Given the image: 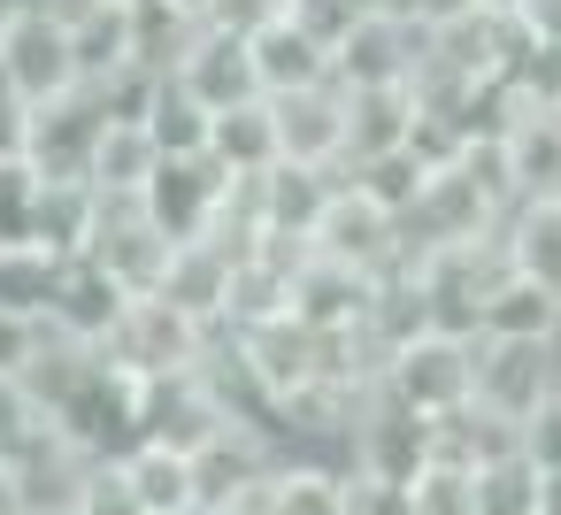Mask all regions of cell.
Here are the masks:
<instances>
[{"label":"cell","instance_id":"836d02e7","mask_svg":"<svg viewBox=\"0 0 561 515\" xmlns=\"http://www.w3.org/2000/svg\"><path fill=\"white\" fill-rule=\"evenodd\" d=\"M39 415H47V408H39V400H32L16 377H0V469L16 461V446L32 438V423H39Z\"/></svg>","mask_w":561,"mask_h":515},{"label":"cell","instance_id":"5bb4252c","mask_svg":"<svg viewBox=\"0 0 561 515\" xmlns=\"http://www.w3.org/2000/svg\"><path fill=\"white\" fill-rule=\"evenodd\" d=\"M170 78H185L208 108L262 101V78H254V47H247V32H239V24H216V16H201V32L185 39V55H178Z\"/></svg>","mask_w":561,"mask_h":515},{"label":"cell","instance_id":"7c38bea8","mask_svg":"<svg viewBox=\"0 0 561 515\" xmlns=\"http://www.w3.org/2000/svg\"><path fill=\"white\" fill-rule=\"evenodd\" d=\"M224 193H231V170H224L216 154H170V162L147 178V208H154V224H162L170 239L216 231Z\"/></svg>","mask_w":561,"mask_h":515},{"label":"cell","instance_id":"d4e9b609","mask_svg":"<svg viewBox=\"0 0 561 515\" xmlns=\"http://www.w3.org/2000/svg\"><path fill=\"white\" fill-rule=\"evenodd\" d=\"M124 477H131V492H139L147 515H162V507H193V500H201L193 454H185V446H162V438H139V446L124 454Z\"/></svg>","mask_w":561,"mask_h":515},{"label":"cell","instance_id":"d6986e66","mask_svg":"<svg viewBox=\"0 0 561 515\" xmlns=\"http://www.w3.org/2000/svg\"><path fill=\"white\" fill-rule=\"evenodd\" d=\"M247 47H254V78H262V93H293V85L331 78V47H323L316 32H300L285 9H277L270 24H254Z\"/></svg>","mask_w":561,"mask_h":515},{"label":"cell","instance_id":"d6a6232c","mask_svg":"<svg viewBox=\"0 0 561 515\" xmlns=\"http://www.w3.org/2000/svg\"><path fill=\"white\" fill-rule=\"evenodd\" d=\"M369 9V0H285V16L300 24V32H316L323 47H339L346 32H354V16Z\"/></svg>","mask_w":561,"mask_h":515},{"label":"cell","instance_id":"1f68e13d","mask_svg":"<svg viewBox=\"0 0 561 515\" xmlns=\"http://www.w3.org/2000/svg\"><path fill=\"white\" fill-rule=\"evenodd\" d=\"M70 515H147V507H139V492H131V477H124V454H101V461L85 469V484H78Z\"/></svg>","mask_w":561,"mask_h":515},{"label":"cell","instance_id":"44dd1931","mask_svg":"<svg viewBox=\"0 0 561 515\" xmlns=\"http://www.w3.org/2000/svg\"><path fill=\"white\" fill-rule=\"evenodd\" d=\"M62 262H70V254H55V247H39V239H9V247H0V316L47 323Z\"/></svg>","mask_w":561,"mask_h":515},{"label":"cell","instance_id":"8fae6325","mask_svg":"<svg viewBox=\"0 0 561 515\" xmlns=\"http://www.w3.org/2000/svg\"><path fill=\"white\" fill-rule=\"evenodd\" d=\"M101 131H108V108H101V93H93V85H70L62 101L32 108L24 154L39 162V178H85V162H93Z\"/></svg>","mask_w":561,"mask_h":515},{"label":"cell","instance_id":"f546056e","mask_svg":"<svg viewBox=\"0 0 561 515\" xmlns=\"http://www.w3.org/2000/svg\"><path fill=\"white\" fill-rule=\"evenodd\" d=\"M408 515H477V469L431 454V461L408 477Z\"/></svg>","mask_w":561,"mask_h":515},{"label":"cell","instance_id":"52a82bcc","mask_svg":"<svg viewBox=\"0 0 561 515\" xmlns=\"http://www.w3.org/2000/svg\"><path fill=\"white\" fill-rule=\"evenodd\" d=\"M270 116H277V162L346 170V85H339V78L270 93Z\"/></svg>","mask_w":561,"mask_h":515},{"label":"cell","instance_id":"3957f363","mask_svg":"<svg viewBox=\"0 0 561 515\" xmlns=\"http://www.w3.org/2000/svg\"><path fill=\"white\" fill-rule=\"evenodd\" d=\"M85 254H93L124 293H154V285H162V270H170V254H178V239L154 224L147 193H101Z\"/></svg>","mask_w":561,"mask_h":515},{"label":"cell","instance_id":"277c9868","mask_svg":"<svg viewBox=\"0 0 561 515\" xmlns=\"http://www.w3.org/2000/svg\"><path fill=\"white\" fill-rule=\"evenodd\" d=\"M561 392V354L553 339H477V408L523 431L546 400Z\"/></svg>","mask_w":561,"mask_h":515},{"label":"cell","instance_id":"74e56055","mask_svg":"<svg viewBox=\"0 0 561 515\" xmlns=\"http://www.w3.org/2000/svg\"><path fill=\"white\" fill-rule=\"evenodd\" d=\"M162 515H216V507H208V500H193V507H162Z\"/></svg>","mask_w":561,"mask_h":515},{"label":"cell","instance_id":"7402d4cb","mask_svg":"<svg viewBox=\"0 0 561 515\" xmlns=\"http://www.w3.org/2000/svg\"><path fill=\"white\" fill-rule=\"evenodd\" d=\"M208 154H216L231 178H262V170H277V116H270V93H262V101H239V108H216Z\"/></svg>","mask_w":561,"mask_h":515},{"label":"cell","instance_id":"ffe728a7","mask_svg":"<svg viewBox=\"0 0 561 515\" xmlns=\"http://www.w3.org/2000/svg\"><path fill=\"white\" fill-rule=\"evenodd\" d=\"M553 331H561V293L523 270H507L477 308V339H553Z\"/></svg>","mask_w":561,"mask_h":515},{"label":"cell","instance_id":"603a6c76","mask_svg":"<svg viewBox=\"0 0 561 515\" xmlns=\"http://www.w3.org/2000/svg\"><path fill=\"white\" fill-rule=\"evenodd\" d=\"M154 170H162V147L147 139V124H139V116H108L101 147H93V162H85V185H93V193H147Z\"/></svg>","mask_w":561,"mask_h":515},{"label":"cell","instance_id":"cb8c5ba5","mask_svg":"<svg viewBox=\"0 0 561 515\" xmlns=\"http://www.w3.org/2000/svg\"><path fill=\"white\" fill-rule=\"evenodd\" d=\"M147 139L162 147V162L170 154H208V131H216V108L185 85V78H154V101H147Z\"/></svg>","mask_w":561,"mask_h":515},{"label":"cell","instance_id":"7a4b0ae2","mask_svg":"<svg viewBox=\"0 0 561 515\" xmlns=\"http://www.w3.org/2000/svg\"><path fill=\"white\" fill-rule=\"evenodd\" d=\"M377 385H385L392 400H408L415 415H446V408L477 400V339H469V331L423 323L415 339L392 346V362H385Z\"/></svg>","mask_w":561,"mask_h":515},{"label":"cell","instance_id":"484cf974","mask_svg":"<svg viewBox=\"0 0 561 515\" xmlns=\"http://www.w3.org/2000/svg\"><path fill=\"white\" fill-rule=\"evenodd\" d=\"M500 239H507V262L523 277H538V285L561 293V201H515L507 224H500Z\"/></svg>","mask_w":561,"mask_h":515},{"label":"cell","instance_id":"83f0119b","mask_svg":"<svg viewBox=\"0 0 561 515\" xmlns=\"http://www.w3.org/2000/svg\"><path fill=\"white\" fill-rule=\"evenodd\" d=\"M93 208H101V193H93L85 178H47V185H39V208H32V239L55 247V254H85Z\"/></svg>","mask_w":561,"mask_h":515},{"label":"cell","instance_id":"4316f807","mask_svg":"<svg viewBox=\"0 0 561 515\" xmlns=\"http://www.w3.org/2000/svg\"><path fill=\"white\" fill-rule=\"evenodd\" d=\"M270 507L277 515H354V484L339 461H300L285 454V469L270 477Z\"/></svg>","mask_w":561,"mask_h":515},{"label":"cell","instance_id":"9c48e42d","mask_svg":"<svg viewBox=\"0 0 561 515\" xmlns=\"http://www.w3.org/2000/svg\"><path fill=\"white\" fill-rule=\"evenodd\" d=\"M231 423V400L208 385V369H178V377H154L139 385V438H162V446H201Z\"/></svg>","mask_w":561,"mask_h":515},{"label":"cell","instance_id":"5b68a950","mask_svg":"<svg viewBox=\"0 0 561 515\" xmlns=\"http://www.w3.org/2000/svg\"><path fill=\"white\" fill-rule=\"evenodd\" d=\"M0 85H9L24 108H47L62 101L78 78V47H70V24L47 16V9H24L9 32H0Z\"/></svg>","mask_w":561,"mask_h":515},{"label":"cell","instance_id":"4fadbf2b","mask_svg":"<svg viewBox=\"0 0 561 515\" xmlns=\"http://www.w3.org/2000/svg\"><path fill=\"white\" fill-rule=\"evenodd\" d=\"M500 162L515 201H561V101H515L500 124Z\"/></svg>","mask_w":561,"mask_h":515},{"label":"cell","instance_id":"e0dca14e","mask_svg":"<svg viewBox=\"0 0 561 515\" xmlns=\"http://www.w3.org/2000/svg\"><path fill=\"white\" fill-rule=\"evenodd\" d=\"M124 285L93 262V254H70L62 262V277H55V308H47V323L62 331V339H85V346H101L108 339V323L124 316Z\"/></svg>","mask_w":561,"mask_h":515},{"label":"cell","instance_id":"2e32d148","mask_svg":"<svg viewBox=\"0 0 561 515\" xmlns=\"http://www.w3.org/2000/svg\"><path fill=\"white\" fill-rule=\"evenodd\" d=\"M239 254L247 247H231L224 231H201V239H178V254H170V270H162V285L154 293H170L185 316H201V323H224V308H231V270H239Z\"/></svg>","mask_w":561,"mask_h":515},{"label":"cell","instance_id":"6da1fadb","mask_svg":"<svg viewBox=\"0 0 561 515\" xmlns=\"http://www.w3.org/2000/svg\"><path fill=\"white\" fill-rule=\"evenodd\" d=\"M208 339H216V323L185 316L170 293H131V300H124V316H116V323H108V339H101V362H108V369H124L131 385H154V377L201 369Z\"/></svg>","mask_w":561,"mask_h":515},{"label":"cell","instance_id":"f1b7e54d","mask_svg":"<svg viewBox=\"0 0 561 515\" xmlns=\"http://www.w3.org/2000/svg\"><path fill=\"white\" fill-rule=\"evenodd\" d=\"M538 500H546V469L523 454V438L477 461V515H538Z\"/></svg>","mask_w":561,"mask_h":515},{"label":"cell","instance_id":"30bf717a","mask_svg":"<svg viewBox=\"0 0 561 515\" xmlns=\"http://www.w3.org/2000/svg\"><path fill=\"white\" fill-rule=\"evenodd\" d=\"M277 469H285V438L270 423H254V415H231L216 438L193 446V477H201V500L208 507L231 500V492H247V484H270Z\"/></svg>","mask_w":561,"mask_h":515},{"label":"cell","instance_id":"9a60e30c","mask_svg":"<svg viewBox=\"0 0 561 515\" xmlns=\"http://www.w3.org/2000/svg\"><path fill=\"white\" fill-rule=\"evenodd\" d=\"M377 293H385V277H369V270H354V262H331V254H316V247H308L300 270H293V316L316 323V331H354V323H369Z\"/></svg>","mask_w":561,"mask_h":515},{"label":"cell","instance_id":"ab89813d","mask_svg":"<svg viewBox=\"0 0 561 515\" xmlns=\"http://www.w3.org/2000/svg\"><path fill=\"white\" fill-rule=\"evenodd\" d=\"M62 515H70V507H62Z\"/></svg>","mask_w":561,"mask_h":515},{"label":"cell","instance_id":"8d00e7d4","mask_svg":"<svg viewBox=\"0 0 561 515\" xmlns=\"http://www.w3.org/2000/svg\"><path fill=\"white\" fill-rule=\"evenodd\" d=\"M16 16H24V0H0V32H9Z\"/></svg>","mask_w":561,"mask_h":515},{"label":"cell","instance_id":"d590c367","mask_svg":"<svg viewBox=\"0 0 561 515\" xmlns=\"http://www.w3.org/2000/svg\"><path fill=\"white\" fill-rule=\"evenodd\" d=\"M216 515H277V507H270V484H247V492L216 500Z\"/></svg>","mask_w":561,"mask_h":515},{"label":"cell","instance_id":"ba28073f","mask_svg":"<svg viewBox=\"0 0 561 515\" xmlns=\"http://www.w3.org/2000/svg\"><path fill=\"white\" fill-rule=\"evenodd\" d=\"M415 62H423V24L385 16V9H362L354 32L331 47V78L339 85H408Z\"/></svg>","mask_w":561,"mask_h":515},{"label":"cell","instance_id":"f35d334b","mask_svg":"<svg viewBox=\"0 0 561 515\" xmlns=\"http://www.w3.org/2000/svg\"><path fill=\"white\" fill-rule=\"evenodd\" d=\"M538 515H561V507H553V500H546V507H538Z\"/></svg>","mask_w":561,"mask_h":515},{"label":"cell","instance_id":"ac0fdd59","mask_svg":"<svg viewBox=\"0 0 561 515\" xmlns=\"http://www.w3.org/2000/svg\"><path fill=\"white\" fill-rule=\"evenodd\" d=\"M415 85H346V162L415 147Z\"/></svg>","mask_w":561,"mask_h":515},{"label":"cell","instance_id":"8992f818","mask_svg":"<svg viewBox=\"0 0 561 515\" xmlns=\"http://www.w3.org/2000/svg\"><path fill=\"white\" fill-rule=\"evenodd\" d=\"M431 415H415L408 400H392L385 385H369L362 415H354V461L346 477H369V484H408L423 461H431Z\"/></svg>","mask_w":561,"mask_h":515},{"label":"cell","instance_id":"e575fe53","mask_svg":"<svg viewBox=\"0 0 561 515\" xmlns=\"http://www.w3.org/2000/svg\"><path fill=\"white\" fill-rule=\"evenodd\" d=\"M515 438H523V454H530V461L553 477V469H561V392H553V400H546V408H538V415H530Z\"/></svg>","mask_w":561,"mask_h":515},{"label":"cell","instance_id":"4dcf8cb0","mask_svg":"<svg viewBox=\"0 0 561 515\" xmlns=\"http://www.w3.org/2000/svg\"><path fill=\"white\" fill-rule=\"evenodd\" d=\"M39 162L32 154H0V247L32 239V208H39Z\"/></svg>","mask_w":561,"mask_h":515}]
</instances>
